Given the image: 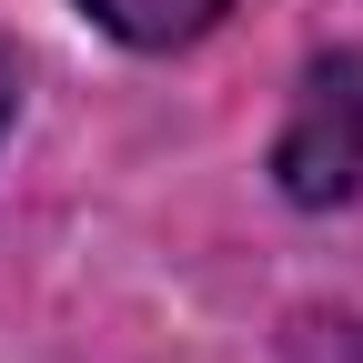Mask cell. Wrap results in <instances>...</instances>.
<instances>
[{"instance_id": "3957f363", "label": "cell", "mask_w": 363, "mask_h": 363, "mask_svg": "<svg viewBox=\"0 0 363 363\" xmlns=\"http://www.w3.org/2000/svg\"><path fill=\"white\" fill-rule=\"evenodd\" d=\"M11 111H21V71H11V51H0V131H11Z\"/></svg>"}, {"instance_id": "7a4b0ae2", "label": "cell", "mask_w": 363, "mask_h": 363, "mask_svg": "<svg viewBox=\"0 0 363 363\" xmlns=\"http://www.w3.org/2000/svg\"><path fill=\"white\" fill-rule=\"evenodd\" d=\"M91 21L131 51H182V40H202L222 11H242V0H81Z\"/></svg>"}, {"instance_id": "6da1fadb", "label": "cell", "mask_w": 363, "mask_h": 363, "mask_svg": "<svg viewBox=\"0 0 363 363\" xmlns=\"http://www.w3.org/2000/svg\"><path fill=\"white\" fill-rule=\"evenodd\" d=\"M272 182L303 212L343 202L363 182V51H323L303 71L293 111H283V142H272Z\"/></svg>"}]
</instances>
